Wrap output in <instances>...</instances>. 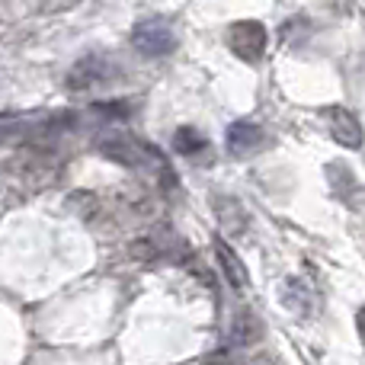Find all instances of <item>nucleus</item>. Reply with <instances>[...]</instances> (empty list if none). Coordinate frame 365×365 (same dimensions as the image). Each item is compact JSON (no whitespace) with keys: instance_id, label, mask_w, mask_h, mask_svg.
Returning a JSON list of instances; mask_svg holds the SVG:
<instances>
[{"instance_id":"1","label":"nucleus","mask_w":365,"mask_h":365,"mask_svg":"<svg viewBox=\"0 0 365 365\" xmlns=\"http://www.w3.org/2000/svg\"><path fill=\"white\" fill-rule=\"evenodd\" d=\"M122 74V64H115L109 55H87L68 71V90H96L103 83H113Z\"/></svg>"},{"instance_id":"2","label":"nucleus","mask_w":365,"mask_h":365,"mask_svg":"<svg viewBox=\"0 0 365 365\" xmlns=\"http://www.w3.org/2000/svg\"><path fill=\"white\" fill-rule=\"evenodd\" d=\"M132 45L148 58H160V55H170L177 48V32L167 19H138V26L132 29Z\"/></svg>"},{"instance_id":"3","label":"nucleus","mask_w":365,"mask_h":365,"mask_svg":"<svg viewBox=\"0 0 365 365\" xmlns=\"http://www.w3.org/2000/svg\"><path fill=\"white\" fill-rule=\"evenodd\" d=\"M227 45L244 61H259L266 51V29L257 19H240V23H234L227 29Z\"/></svg>"},{"instance_id":"4","label":"nucleus","mask_w":365,"mask_h":365,"mask_svg":"<svg viewBox=\"0 0 365 365\" xmlns=\"http://www.w3.org/2000/svg\"><path fill=\"white\" fill-rule=\"evenodd\" d=\"M279 302H282V308L289 311V314L311 317L317 311V289H314V282H308V279L289 276L282 282V289H279Z\"/></svg>"},{"instance_id":"5","label":"nucleus","mask_w":365,"mask_h":365,"mask_svg":"<svg viewBox=\"0 0 365 365\" xmlns=\"http://www.w3.org/2000/svg\"><path fill=\"white\" fill-rule=\"evenodd\" d=\"M321 115H324V122H327L330 135H334L343 148H353V151L356 148H362V125H359V119H356L349 109L327 106V109H321Z\"/></svg>"},{"instance_id":"6","label":"nucleus","mask_w":365,"mask_h":365,"mask_svg":"<svg viewBox=\"0 0 365 365\" xmlns=\"http://www.w3.org/2000/svg\"><path fill=\"white\" fill-rule=\"evenodd\" d=\"M266 141V132L257 125V122H234L227 128V151L231 154H257Z\"/></svg>"},{"instance_id":"7","label":"nucleus","mask_w":365,"mask_h":365,"mask_svg":"<svg viewBox=\"0 0 365 365\" xmlns=\"http://www.w3.org/2000/svg\"><path fill=\"white\" fill-rule=\"evenodd\" d=\"M330 173V186H334V192L340 195L346 205H356L359 199H365V189L359 186V180H356V173L349 170L346 164H330L327 167Z\"/></svg>"},{"instance_id":"8","label":"nucleus","mask_w":365,"mask_h":365,"mask_svg":"<svg viewBox=\"0 0 365 365\" xmlns=\"http://www.w3.org/2000/svg\"><path fill=\"white\" fill-rule=\"evenodd\" d=\"M215 253H218V263L225 266V276L234 289H244L247 285V266L237 259V253L225 244V240H215Z\"/></svg>"},{"instance_id":"9","label":"nucleus","mask_w":365,"mask_h":365,"mask_svg":"<svg viewBox=\"0 0 365 365\" xmlns=\"http://www.w3.org/2000/svg\"><path fill=\"white\" fill-rule=\"evenodd\" d=\"M253 340H259V321L253 314H240L231 334H227V346H247Z\"/></svg>"},{"instance_id":"10","label":"nucleus","mask_w":365,"mask_h":365,"mask_svg":"<svg viewBox=\"0 0 365 365\" xmlns=\"http://www.w3.org/2000/svg\"><path fill=\"white\" fill-rule=\"evenodd\" d=\"M173 148H177L180 154H186V158H192V154L208 151V141H205V135L195 132L192 125H182L177 132V138H173Z\"/></svg>"},{"instance_id":"11","label":"nucleus","mask_w":365,"mask_h":365,"mask_svg":"<svg viewBox=\"0 0 365 365\" xmlns=\"http://www.w3.org/2000/svg\"><path fill=\"white\" fill-rule=\"evenodd\" d=\"M356 330H359V336L365 340V308H359V314H356Z\"/></svg>"},{"instance_id":"12","label":"nucleus","mask_w":365,"mask_h":365,"mask_svg":"<svg viewBox=\"0 0 365 365\" xmlns=\"http://www.w3.org/2000/svg\"><path fill=\"white\" fill-rule=\"evenodd\" d=\"M250 365H279L276 359H269V356H259V359H253Z\"/></svg>"}]
</instances>
